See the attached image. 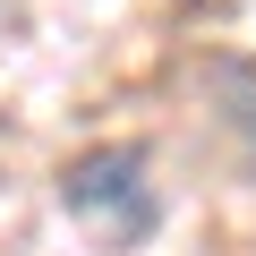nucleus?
Here are the masks:
<instances>
[{"label": "nucleus", "mask_w": 256, "mask_h": 256, "mask_svg": "<svg viewBox=\"0 0 256 256\" xmlns=\"http://www.w3.org/2000/svg\"><path fill=\"white\" fill-rule=\"evenodd\" d=\"M214 86H230V94H239V111H230V128H248V137H256V77L222 60V68H214Z\"/></svg>", "instance_id": "2"}, {"label": "nucleus", "mask_w": 256, "mask_h": 256, "mask_svg": "<svg viewBox=\"0 0 256 256\" xmlns=\"http://www.w3.org/2000/svg\"><path fill=\"white\" fill-rule=\"evenodd\" d=\"M60 205H68L111 256L137 248V239H154L162 205H154V188H146V146H86V154L60 171Z\"/></svg>", "instance_id": "1"}]
</instances>
